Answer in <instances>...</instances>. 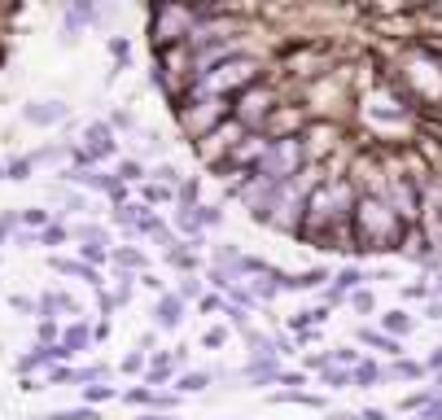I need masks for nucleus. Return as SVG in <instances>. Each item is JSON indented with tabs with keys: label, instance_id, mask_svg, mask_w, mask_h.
<instances>
[{
	"label": "nucleus",
	"instance_id": "1",
	"mask_svg": "<svg viewBox=\"0 0 442 420\" xmlns=\"http://www.w3.org/2000/svg\"><path fill=\"white\" fill-rule=\"evenodd\" d=\"M267 74V57L258 44H245L237 52H228V57H219L211 70H201L184 96H197V101H232L241 88L258 84V79Z\"/></svg>",
	"mask_w": 442,
	"mask_h": 420
},
{
	"label": "nucleus",
	"instance_id": "2",
	"mask_svg": "<svg viewBox=\"0 0 442 420\" xmlns=\"http://www.w3.org/2000/svg\"><path fill=\"white\" fill-rule=\"evenodd\" d=\"M355 201H359V193H355V184H350L346 175H333V179L316 184V189H311V197H306V206H302V223H298V232H294V241L306 245L316 232L350 223Z\"/></svg>",
	"mask_w": 442,
	"mask_h": 420
},
{
	"label": "nucleus",
	"instance_id": "3",
	"mask_svg": "<svg viewBox=\"0 0 442 420\" xmlns=\"http://www.w3.org/2000/svg\"><path fill=\"white\" fill-rule=\"evenodd\" d=\"M403 223L394 219V210H389L381 197L372 193H359L355 201V215H350V236H355V258L363 254H399L403 245Z\"/></svg>",
	"mask_w": 442,
	"mask_h": 420
},
{
	"label": "nucleus",
	"instance_id": "4",
	"mask_svg": "<svg viewBox=\"0 0 442 420\" xmlns=\"http://www.w3.org/2000/svg\"><path fill=\"white\" fill-rule=\"evenodd\" d=\"M193 26H197V5H149L145 9V35L153 52L189 44Z\"/></svg>",
	"mask_w": 442,
	"mask_h": 420
},
{
	"label": "nucleus",
	"instance_id": "5",
	"mask_svg": "<svg viewBox=\"0 0 442 420\" xmlns=\"http://www.w3.org/2000/svg\"><path fill=\"white\" fill-rule=\"evenodd\" d=\"M280 101H284V88L276 84V79H272V70H267L263 79H258V84L241 88L237 96L228 101V118H232V123H241L245 131H258V127H263V118L276 110Z\"/></svg>",
	"mask_w": 442,
	"mask_h": 420
},
{
	"label": "nucleus",
	"instance_id": "6",
	"mask_svg": "<svg viewBox=\"0 0 442 420\" xmlns=\"http://www.w3.org/2000/svg\"><path fill=\"white\" fill-rule=\"evenodd\" d=\"M302 167H306V149H302L298 136H289V140H272L267 153L250 167V179L263 184V189H276V184H284L289 175H298Z\"/></svg>",
	"mask_w": 442,
	"mask_h": 420
},
{
	"label": "nucleus",
	"instance_id": "7",
	"mask_svg": "<svg viewBox=\"0 0 442 420\" xmlns=\"http://www.w3.org/2000/svg\"><path fill=\"white\" fill-rule=\"evenodd\" d=\"M171 114L179 123V131L189 136V145H197L201 136H211V131L228 118V101H197V96H179L171 105Z\"/></svg>",
	"mask_w": 442,
	"mask_h": 420
},
{
	"label": "nucleus",
	"instance_id": "8",
	"mask_svg": "<svg viewBox=\"0 0 442 420\" xmlns=\"http://www.w3.org/2000/svg\"><path fill=\"white\" fill-rule=\"evenodd\" d=\"M306 127H311V110H306L302 101H289V96H284L276 110L263 118L258 136H267V140H289V136H302Z\"/></svg>",
	"mask_w": 442,
	"mask_h": 420
},
{
	"label": "nucleus",
	"instance_id": "9",
	"mask_svg": "<svg viewBox=\"0 0 442 420\" xmlns=\"http://www.w3.org/2000/svg\"><path fill=\"white\" fill-rule=\"evenodd\" d=\"M241 136H245V127H241V123H232V118H223V123H219V127L211 131V136H201V140L193 145V153H197V162H201L206 171H211V167H215V162H219V158H223V153H228L232 145H237Z\"/></svg>",
	"mask_w": 442,
	"mask_h": 420
},
{
	"label": "nucleus",
	"instance_id": "10",
	"mask_svg": "<svg viewBox=\"0 0 442 420\" xmlns=\"http://www.w3.org/2000/svg\"><path fill=\"white\" fill-rule=\"evenodd\" d=\"M184 350H189V346H179L175 355H153V359H149V368H145V381H149V389L171 385V381L179 377V363H184Z\"/></svg>",
	"mask_w": 442,
	"mask_h": 420
},
{
	"label": "nucleus",
	"instance_id": "11",
	"mask_svg": "<svg viewBox=\"0 0 442 420\" xmlns=\"http://www.w3.org/2000/svg\"><path fill=\"white\" fill-rule=\"evenodd\" d=\"M66 359L70 355L62 350V341H57V346H40V341H35V346L18 359V372H40V368H53V363H66Z\"/></svg>",
	"mask_w": 442,
	"mask_h": 420
},
{
	"label": "nucleus",
	"instance_id": "12",
	"mask_svg": "<svg viewBox=\"0 0 442 420\" xmlns=\"http://www.w3.org/2000/svg\"><path fill=\"white\" fill-rule=\"evenodd\" d=\"M22 118H27L31 127H53V123H66L70 110H66L62 101H31L27 110H22Z\"/></svg>",
	"mask_w": 442,
	"mask_h": 420
},
{
	"label": "nucleus",
	"instance_id": "13",
	"mask_svg": "<svg viewBox=\"0 0 442 420\" xmlns=\"http://www.w3.org/2000/svg\"><path fill=\"white\" fill-rule=\"evenodd\" d=\"M162 262H167V267H175V272H184V276H197L201 272V254L189 241H175L171 250H162Z\"/></svg>",
	"mask_w": 442,
	"mask_h": 420
},
{
	"label": "nucleus",
	"instance_id": "14",
	"mask_svg": "<svg viewBox=\"0 0 442 420\" xmlns=\"http://www.w3.org/2000/svg\"><path fill=\"white\" fill-rule=\"evenodd\" d=\"M179 320H184V302L175 294H158V302H153V324L162 333H171V328H179Z\"/></svg>",
	"mask_w": 442,
	"mask_h": 420
},
{
	"label": "nucleus",
	"instance_id": "15",
	"mask_svg": "<svg viewBox=\"0 0 442 420\" xmlns=\"http://www.w3.org/2000/svg\"><path fill=\"white\" fill-rule=\"evenodd\" d=\"M110 262L118 272H127V276H132V272H149V254L140 245H110Z\"/></svg>",
	"mask_w": 442,
	"mask_h": 420
},
{
	"label": "nucleus",
	"instance_id": "16",
	"mask_svg": "<svg viewBox=\"0 0 442 420\" xmlns=\"http://www.w3.org/2000/svg\"><path fill=\"white\" fill-rule=\"evenodd\" d=\"M53 315H79V302H74L66 289H53V294L40 298V320H53Z\"/></svg>",
	"mask_w": 442,
	"mask_h": 420
},
{
	"label": "nucleus",
	"instance_id": "17",
	"mask_svg": "<svg viewBox=\"0 0 442 420\" xmlns=\"http://www.w3.org/2000/svg\"><path fill=\"white\" fill-rule=\"evenodd\" d=\"M57 341H62V350L74 359L79 350H92V328H88L84 320H74V324H66V328H62V337H57Z\"/></svg>",
	"mask_w": 442,
	"mask_h": 420
},
{
	"label": "nucleus",
	"instance_id": "18",
	"mask_svg": "<svg viewBox=\"0 0 442 420\" xmlns=\"http://www.w3.org/2000/svg\"><path fill=\"white\" fill-rule=\"evenodd\" d=\"M355 341H359V346H368V350L389 355V359H399V355H403V346H399L394 337H385L381 328H355Z\"/></svg>",
	"mask_w": 442,
	"mask_h": 420
},
{
	"label": "nucleus",
	"instance_id": "19",
	"mask_svg": "<svg viewBox=\"0 0 442 420\" xmlns=\"http://www.w3.org/2000/svg\"><path fill=\"white\" fill-rule=\"evenodd\" d=\"M411 328H416V320H411L403 306H394V311H385V315H381V333H385V337H394V341L407 337Z\"/></svg>",
	"mask_w": 442,
	"mask_h": 420
},
{
	"label": "nucleus",
	"instance_id": "20",
	"mask_svg": "<svg viewBox=\"0 0 442 420\" xmlns=\"http://www.w3.org/2000/svg\"><path fill=\"white\" fill-rule=\"evenodd\" d=\"M425 377V363L416 359H394L389 368H381V381H421Z\"/></svg>",
	"mask_w": 442,
	"mask_h": 420
},
{
	"label": "nucleus",
	"instance_id": "21",
	"mask_svg": "<svg viewBox=\"0 0 442 420\" xmlns=\"http://www.w3.org/2000/svg\"><path fill=\"white\" fill-rule=\"evenodd\" d=\"M110 175L127 189V184H145V179H149V167L140 162V158H118V167H114Z\"/></svg>",
	"mask_w": 442,
	"mask_h": 420
},
{
	"label": "nucleus",
	"instance_id": "22",
	"mask_svg": "<svg viewBox=\"0 0 442 420\" xmlns=\"http://www.w3.org/2000/svg\"><path fill=\"white\" fill-rule=\"evenodd\" d=\"M140 206H175V189H167V184H153V179H145L140 184V197H136Z\"/></svg>",
	"mask_w": 442,
	"mask_h": 420
},
{
	"label": "nucleus",
	"instance_id": "23",
	"mask_svg": "<svg viewBox=\"0 0 442 420\" xmlns=\"http://www.w3.org/2000/svg\"><path fill=\"white\" fill-rule=\"evenodd\" d=\"M350 385H359V389L381 385V363H377V359H359V363L350 368Z\"/></svg>",
	"mask_w": 442,
	"mask_h": 420
},
{
	"label": "nucleus",
	"instance_id": "24",
	"mask_svg": "<svg viewBox=\"0 0 442 420\" xmlns=\"http://www.w3.org/2000/svg\"><path fill=\"white\" fill-rule=\"evenodd\" d=\"M211 381H215V377L206 372V368H193V372H179V377H175V394H179V399H184V394H201Z\"/></svg>",
	"mask_w": 442,
	"mask_h": 420
},
{
	"label": "nucleus",
	"instance_id": "25",
	"mask_svg": "<svg viewBox=\"0 0 442 420\" xmlns=\"http://www.w3.org/2000/svg\"><path fill=\"white\" fill-rule=\"evenodd\" d=\"M18 223L27 228V232H44L48 223H53V210H44V206H27V210H18Z\"/></svg>",
	"mask_w": 442,
	"mask_h": 420
},
{
	"label": "nucleus",
	"instance_id": "26",
	"mask_svg": "<svg viewBox=\"0 0 442 420\" xmlns=\"http://www.w3.org/2000/svg\"><path fill=\"white\" fill-rule=\"evenodd\" d=\"M140 215H145V206H140V201H123V206H114V223H118L123 232H132V236H136Z\"/></svg>",
	"mask_w": 442,
	"mask_h": 420
},
{
	"label": "nucleus",
	"instance_id": "27",
	"mask_svg": "<svg viewBox=\"0 0 442 420\" xmlns=\"http://www.w3.org/2000/svg\"><path fill=\"white\" fill-rule=\"evenodd\" d=\"M193 223H197V232L219 228V223H223V210H219L215 201H197V206H193Z\"/></svg>",
	"mask_w": 442,
	"mask_h": 420
},
{
	"label": "nucleus",
	"instance_id": "28",
	"mask_svg": "<svg viewBox=\"0 0 442 420\" xmlns=\"http://www.w3.org/2000/svg\"><path fill=\"white\" fill-rule=\"evenodd\" d=\"M272 272H276V262H272ZM272 272H267V280H263V276H258V280H250V294H254V302H263V306L280 298V284L272 280Z\"/></svg>",
	"mask_w": 442,
	"mask_h": 420
},
{
	"label": "nucleus",
	"instance_id": "29",
	"mask_svg": "<svg viewBox=\"0 0 442 420\" xmlns=\"http://www.w3.org/2000/svg\"><path fill=\"white\" fill-rule=\"evenodd\" d=\"M272 403H302V407H324V394H306V389H276Z\"/></svg>",
	"mask_w": 442,
	"mask_h": 420
},
{
	"label": "nucleus",
	"instance_id": "30",
	"mask_svg": "<svg viewBox=\"0 0 442 420\" xmlns=\"http://www.w3.org/2000/svg\"><path fill=\"white\" fill-rule=\"evenodd\" d=\"M40 236V245H48V250H57V245H70V228L62 223V219H53L44 232H35Z\"/></svg>",
	"mask_w": 442,
	"mask_h": 420
},
{
	"label": "nucleus",
	"instance_id": "31",
	"mask_svg": "<svg viewBox=\"0 0 442 420\" xmlns=\"http://www.w3.org/2000/svg\"><path fill=\"white\" fill-rule=\"evenodd\" d=\"M84 389V407H101V403H110V399H118V385H79Z\"/></svg>",
	"mask_w": 442,
	"mask_h": 420
},
{
	"label": "nucleus",
	"instance_id": "32",
	"mask_svg": "<svg viewBox=\"0 0 442 420\" xmlns=\"http://www.w3.org/2000/svg\"><path fill=\"white\" fill-rule=\"evenodd\" d=\"M149 179L153 184H167V189H179V184H184V171H179L175 162H158V167L149 171Z\"/></svg>",
	"mask_w": 442,
	"mask_h": 420
},
{
	"label": "nucleus",
	"instance_id": "33",
	"mask_svg": "<svg viewBox=\"0 0 442 420\" xmlns=\"http://www.w3.org/2000/svg\"><path fill=\"white\" fill-rule=\"evenodd\" d=\"M31 171H35V158L31 153L9 158V162H5V179H31Z\"/></svg>",
	"mask_w": 442,
	"mask_h": 420
},
{
	"label": "nucleus",
	"instance_id": "34",
	"mask_svg": "<svg viewBox=\"0 0 442 420\" xmlns=\"http://www.w3.org/2000/svg\"><path fill=\"white\" fill-rule=\"evenodd\" d=\"M153 394H158V389H149V385H132V389H118V399H123V403H132V407H149V411H153Z\"/></svg>",
	"mask_w": 442,
	"mask_h": 420
},
{
	"label": "nucleus",
	"instance_id": "35",
	"mask_svg": "<svg viewBox=\"0 0 442 420\" xmlns=\"http://www.w3.org/2000/svg\"><path fill=\"white\" fill-rule=\"evenodd\" d=\"M70 381H79V368H66V363H53L44 372V385H70Z\"/></svg>",
	"mask_w": 442,
	"mask_h": 420
},
{
	"label": "nucleus",
	"instance_id": "36",
	"mask_svg": "<svg viewBox=\"0 0 442 420\" xmlns=\"http://www.w3.org/2000/svg\"><path fill=\"white\" fill-rule=\"evenodd\" d=\"M79 262H88V267H106L110 245H79Z\"/></svg>",
	"mask_w": 442,
	"mask_h": 420
},
{
	"label": "nucleus",
	"instance_id": "37",
	"mask_svg": "<svg viewBox=\"0 0 442 420\" xmlns=\"http://www.w3.org/2000/svg\"><path fill=\"white\" fill-rule=\"evenodd\" d=\"M320 385H324V389H346V385H350V372H346V368H324V372H320Z\"/></svg>",
	"mask_w": 442,
	"mask_h": 420
},
{
	"label": "nucleus",
	"instance_id": "38",
	"mask_svg": "<svg viewBox=\"0 0 442 420\" xmlns=\"http://www.w3.org/2000/svg\"><path fill=\"white\" fill-rule=\"evenodd\" d=\"M35 337H40V346H57L62 324H57V320H40V324H35Z\"/></svg>",
	"mask_w": 442,
	"mask_h": 420
},
{
	"label": "nucleus",
	"instance_id": "39",
	"mask_svg": "<svg viewBox=\"0 0 442 420\" xmlns=\"http://www.w3.org/2000/svg\"><path fill=\"white\" fill-rule=\"evenodd\" d=\"M324 368H333V355H328V350H311V355H302V372H324Z\"/></svg>",
	"mask_w": 442,
	"mask_h": 420
},
{
	"label": "nucleus",
	"instance_id": "40",
	"mask_svg": "<svg viewBox=\"0 0 442 420\" xmlns=\"http://www.w3.org/2000/svg\"><path fill=\"white\" fill-rule=\"evenodd\" d=\"M350 306L363 311V315H372V311H377V294H372V289H355V294H350Z\"/></svg>",
	"mask_w": 442,
	"mask_h": 420
},
{
	"label": "nucleus",
	"instance_id": "41",
	"mask_svg": "<svg viewBox=\"0 0 442 420\" xmlns=\"http://www.w3.org/2000/svg\"><path fill=\"white\" fill-rule=\"evenodd\" d=\"M328 355H333V368H346V372L359 363V350H355V346H337V350H328Z\"/></svg>",
	"mask_w": 442,
	"mask_h": 420
},
{
	"label": "nucleus",
	"instance_id": "42",
	"mask_svg": "<svg viewBox=\"0 0 442 420\" xmlns=\"http://www.w3.org/2000/svg\"><path fill=\"white\" fill-rule=\"evenodd\" d=\"M79 241H84V245H106L110 236H106V228H101V223H84V228H79Z\"/></svg>",
	"mask_w": 442,
	"mask_h": 420
},
{
	"label": "nucleus",
	"instance_id": "43",
	"mask_svg": "<svg viewBox=\"0 0 442 420\" xmlns=\"http://www.w3.org/2000/svg\"><path fill=\"white\" fill-rule=\"evenodd\" d=\"M106 123H110V131H132V127H136V114H132V110H110Z\"/></svg>",
	"mask_w": 442,
	"mask_h": 420
},
{
	"label": "nucleus",
	"instance_id": "44",
	"mask_svg": "<svg viewBox=\"0 0 442 420\" xmlns=\"http://www.w3.org/2000/svg\"><path fill=\"white\" fill-rule=\"evenodd\" d=\"M145 368H149V359H145V350H132V355H123V372H127V377H140V372H145Z\"/></svg>",
	"mask_w": 442,
	"mask_h": 420
},
{
	"label": "nucleus",
	"instance_id": "45",
	"mask_svg": "<svg viewBox=\"0 0 442 420\" xmlns=\"http://www.w3.org/2000/svg\"><path fill=\"white\" fill-rule=\"evenodd\" d=\"M88 140H114L110 123H101V118H96V123H88V127H84V145H88Z\"/></svg>",
	"mask_w": 442,
	"mask_h": 420
},
{
	"label": "nucleus",
	"instance_id": "46",
	"mask_svg": "<svg viewBox=\"0 0 442 420\" xmlns=\"http://www.w3.org/2000/svg\"><path fill=\"white\" fill-rule=\"evenodd\" d=\"M175 407H179V394H171V389H167V394H162V389L153 394V416H162V411H175Z\"/></svg>",
	"mask_w": 442,
	"mask_h": 420
},
{
	"label": "nucleus",
	"instance_id": "47",
	"mask_svg": "<svg viewBox=\"0 0 442 420\" xmlns=\"http://www.w3.org/2000/svg\"><path fill=\"white\" fill-rule=\"evenodd\" d=\"M44 420H96L92 407H66V411H53V416H44Z\"/></svg>",
	"mask_w": 442,
	"mask_h": 420
},
{
	"label": "nucleus",
	"instance_id": "48",
	"mask_svg": "<svg viewBox=\"0 0 442 420\" xmlns=\"http://www.w3.org/2000/svg\"><path fill=\"white\" fill-rule=\"evenodd\" d=\"M403 298H411V302H429V298H433V284L416 280V284H407V289H403Z\"/></svg>",
	"mask_w": 442,
	"mask_h": 420
},
{
	"label": "nucleus",
	"instance_id": "49",
	"mask_svg": "<svg viewBox=\"0 0 442 420\" xmlns=\"http://www.w3.org/2000/svg\"><path fill=\"white\" fill-rule=\"evenodd\" d=\"M175 298H179V302H189V298H193V302H197V298H201V280H197V276H184V284H179V294H175Z\"/></svg>",
	"mask_w": 442,
	"mask_h": 420
},
{
	"label": "nucleus",
	"instance_id": "50",
	"mask_svg": "<svg viewBox=\"0 0 442 420\" xmlns=\"http://www.w3.org/2000/svg\"><path fill=\"white\" fill-rule=\"evenodd\" d=\"M223 341H228V328H223V324H219V328H206V333H201V346H206V350L223 346Z\"/></svg>",
	"mask_w": 442,
	"mask_h": 420
},
{
	"label": "nucleus",
	"instance_id": "51",
	"mask_svg": "<svg viewBox=\"0 0 442 420\" xmlns=\"http://www.w3.org/2000/svg\"><path fill=\"white\" fill-rule=\"evenodd\" d=\"M9 306H13V311H22V315H40V302L22 298V294H13V298H9Z\"/></svg>",
	"mask_w": 442,
	"mask_h": 420
},
{
	"label": "nucleus",
	"instance_id": "52",
	"mask_svg": "<svg viewBox=\"0 0 442 420\" xmlns=\"http://www.w3.org/2000/svg\"><path fill=\"white\" fill-rule=\"evenodd\" d=\"M223 306H228V302H223L219 294H201V298H197V311H223Z\"/></svg>",
	"mask_w": 442,
	"mask_h": 420
},
{
	"label": "nucleus",
	"instance_id": "53",
	"mask_svg": "<svg viewBox=\"0 0 442 420\" xmlns=\"http://www.w3.org/2000/svg\"><path fill=\"white\" fill-rule=\"evenodd\" d=\"M110 328H114V320H110V315H101L96 328H92V346H96V341H106V337H110Z\"/></svg>",
	"mask_w": 442,
	"mask_h": 420
},
{
	"label": "nucleus",
	"instance_id": "54",
	"mask_svg": "<svg viewBox=\"0 0 442 420\" xmlns=\"http://www.w3.org/2000/svg\"><path fill=\"white\" fill-rule=\"evenodd\" d=\"M110 57H114V62H127V57H132V48H127V40H118V35L110 40Z\"/></svg>",
	"mask_w": 442,
	"mask_h": 420
},
{
	"label": "nucleus",
	"instance_id": "55",
	"mask_svg": "<svg viewBox=\"0 0 442 420\" xmlns=\"http://www.w3.org/2000/svg\"><path fill=\"white\" fill-rule=\"evenodd\" d=\"M140 284H145V289H153V294H167V289H162V280L153 276V272H140Z\"/></svg>",
	"mask_w": 442,
	"mask_h": 420
},
{
	"label": "nucleus",
	"instance_id": "56",
	"mask_svg": "<svg viewBox=\"0 0 442 420\" xmlns=\"http://www.w3.org/2000/svg\"><path fill=\"white\" fill-rule=\"evenodd\" d=\"M425 372H442V346H433V355L425 359Z\"/></svg>",
	"mask_w": 442,
	"mask_h": 420
},
{
	"label": "nucleus",
	"instance_id": "57",
	"mask_svg": "<svg viewBox=\"0 0 442 420\" xmlns=\"http://www.w3.org/2000/svg\"><path fill=\"white\" fill-rule=\"evenodd\" d=\"M13 223H18V215H5V219H0V245H5V241H9V232H13Z\"/></svg>",
	"mask_w": 442,
	"mask_h": 420
},
{
	"label": "nucleus",
	"instance_id": "58",
	"mask_svg": "<svg viewBox=\"0 0 442 420\" xmlns=\"http://www.w3.org/2000/svg\"><path fill=\"white\" fill-rule=\"evenodd\" d=\"M359 420H389V416H385L381 407H363V411H359Z\"/></svg>",
	"mask_w": 442,
	"mask_h": 420
},
{
	"label": "nucleus",
	"instance_id": "59",
	"mask_svg": "<svg viewBox=\"0 0 442 420\" xmlns=\"http://www.w3.org/2000/svg\"><path fill=\"white\" fill-rule=\"evenodd\" d=\"M425 315H429V320H442V298H429V306H425Z\"/></svg>",
	"mask_w": 442,
	"mask_h": 420
},
{
	"label": "nucleus",
	"instance_id": "60",
	"mask_svg": "<svg viewBox=\"0 0 442 420\" xmlns=\"http://www.w3.org/2000/svg\"><path fill=\"white\" fill-rule=\"evenodd\" d=\"M328 420H359V411H333Z\"/></svg>",
	"mask_w": 442,
	"mask_h": 420
},
{
	"label": "nucleus",
	"instance_id": "61",
	"mask_svg": "<svg viewBox=\"0 0 442 420\" xmlns=\"http://www.w3.org/2000/svg\"><path fill=\"white\" fill-rule=\"evenodd\" d=\"M140 420H171V416H153V411H149V416H140Z\"/></svg>",
	"mask_w": 442,
	"mask_h": 420
},
{
	"label": "nucleus",
	"instance_id": "62",
	"mask_svg": "<svg viewBox=\"0 0 442 420\" xmlns=\"http://www.w3.org/2000/svg\"><path fill=\"white\" fill-rule=\"evenodd\" d=\"M433 294H438V298H442V280H438V289H433Z\"/></svg>",
	"mask_w": 442,
	"mask_h": 420
},
{
	"label": "nucleus",
	"instance_id": "63",
	"mask_svg": "<svg viewBox=\"0 0 442 420\" xmlns=\"http://www.w3.org/2000/svg\"><path fill=\"white\" fill-rule=\"evenodd\" d=\"M0 179H5V162H0Z\"/></svg>",
	"mask_w": 442,
	"mask_h": 420
},
{
	"label": "nucleus",
	"instance_id": "64",
	"mask_svg": "<svg viewBox=\"0 0 442 420\" xmlns=\"http://www.w3.org/2000/svg\"><path fill=\"white\" fill-rule=\"evenodd\" d=\"M421 420H425V416H421Z\"/></svg>",
	"mask_w": 442,
	"mask_h": 420
}]
</instances>
